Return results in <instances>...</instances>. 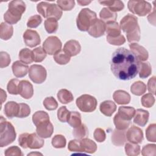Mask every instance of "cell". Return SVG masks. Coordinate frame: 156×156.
I'll use <instances>...</instances> for the list:
<instances>
[{
    "instance_id": "56",
    "label": "cell",
    "mask_w": 156,
    "mask_h": 156,
    "mask_svg": "<svg viewBox=\"0 0 156 156\" xmlns=\"http://www.w3.org/2000/svg\"><path fill=\"white\" fill-rule=\"evenodd\" d=\"M5 155L10 156V155H16V156H22L23 154L21 151L20 148L16 146H13L9 148H7L4 152Z\"/></svg>"
},
{
    "instance_id": "14",
    "label": "cell",
    "mask_w": 156,
    "mask_h": 156,
    "mask_svg": "<svg viewBox=\"0 0 156 156\" xmlns=\"http://www.w3.org/2000/svg\"><path fill=\"white\" fill-rule=\"evenodd\" d=\"M105 27V23L102 20L97 18L88 29V32L91 36L94 38H98L104 35Z\"/></svg>"
},
{
    "instance_id": "60",
    "label": "cell",
    "mask_w": 156,
    "mask_h": 156,
    "mask_svg": "<svg viewBox=\"0 0 156 156\" xmlns=\"http://www.w3.org/2000/svg\"><path fill=\"white\" fill-rule=\"evenodd\" d=\"M91 2V1H77V3L79 4L80 5H87Z\"/></svg>"
},
{
    "instance_id": "58",
    "label": "cell",
    "mask_w": 156,
    "mask_h": 156,
    "mask_svg": "<svg viewBox=\"0 0 156 156\" xmlns=\"http://www.w3.org/2000/svg\"><path fill=\"white\" fill-rule=\"evenodd\" d=\"M155 76L150 78L147 82L148 91L153 94H155Z\"/></svg>"
},
{
    "instance_id": "20",
    "label": "cell",
    "mask_w": 156,
    "mask_h": 156,
    "mask_svg": "<svg viewBox=\"0 0 156 156\" xmlns=\"http://www.w3.org/2000/svg\"><path fill=\"white\" fill-rule=\"evenodd\" d=\"M12 71L13 75L16 77H24L29 69L27 65L22 62L21 61L17 60L13 63L12 66Z\"/></svg>"
},
{
    "instance_id": "35",
    "label": "cell",
    "mask_w": 156,
    "mask_h": 156,
    "mask_svg": "<svg viewBox=\"0 0 156 156\" xmlns=\"http://www.w3.org/2000/svg\"><path fill=\"white\" fill-rule=\"evenodd\" d=\"M20 60L26 64L31 63L33 62V55L32 51L28 48H23L19 52Z\"/></svg>"
},
{
    "instance_id": "4",
    "label": "cell",
    "mask_w": 156,
    "mask_h": 156,
    "mask_svg": "<svg viewBox=\"0 0 156 156\" xmlns=\"http://www.w3.org/2000/svg\"><path fill=\"white\" fill-rule=\"evenodd\" d=\"M16 136L13 126L1 116L0 120V146L2 147L11 144L15 141Z\"/></svg>"
},
{
    "instance_id": "25",
    "label": "cell",
    "mask_w": 156,
    "mask_h": 156,
    "mask_svg": "<svg viewBox=\"0 0 156 156\" xmlns=\"http://www.w3.org/2000/svg\"><path fill=\"white\" fill-rule=\"evenodd\" d=\"M105 30L107 37H116L121 35V29L118 23L116 21H111L106 23Z\"/></svg>"
},
{
    "instance_id": "10",
    "label": "cell",
    "mask_w": 156,
    "mask_h": 156,
    "mask_svg": "<svg viewBox=\"0 0 156 156\" xmlns=\"http://www.w3.org/2000/svg\"><path fill=\"white\" fill-rule=\"evenodd\" d=\"M47 73L46 69L40 65L30 66L29 70V77L35 83H41L46 79Z\"/></svg>"
},
{
    "instance_id": "26",
    "label": "cell",
    "mask_w": 156,
    "mask_h": 156,
    "mask_svg": "<svg viewBox=\"0 0 156 156\" xmlns=\"http://www.w3.org/2000/svg\"><path fill=\"white\" fill-rule=\"evenodd\" d=\"M99 2L103 5L107 6L108 9L113 12H117L121 11L124 7V4L121 1H99Z\"/></svg>"
},
{
    "instance_id": "40",
    "label": "cell",
    "mask_w": 156,
    "mask_h": 156,
    "mask_svg": "<svg viewBox=\"0 0 156 156\" xmlns=\"http://www.w3.org/2000/svg\"><path fill=\"white\" fill-rule=\"evenodd\" d=\"M44 24L46 32L49 34L55 32L58 27L57 20L53 18H47L45 20Z\"/></svg>"
},
{
    "instance_id": "28",
    "label": "cell",
    "mask_w": 156,
    "mask_h": 156,
    "mask_svg": "<svg viewBox=\"0 0 156 156\" xmlns=\"http://www.w3.org/2000/svg\"><path fill=\"white\" fill-rule=\"evenodd\" d=\"M32 121L36 127L48 122L50 121L49 115L44 111H37L32 116Z\"/></svg>"
},
{
    "instance_id": "19",
    "label": "cell",
    "mask_w": 156,
    "mask_h": 156,
    "mask_svg": "<svg viewBox=\"0 0 156 156\" xmlns=\"http://www.w3.org/2000/svg\"><path fill=\"white\" fill-rule=\"evenodd\" d=\"M111 140L112 143L116 146H123L127 141L126 130L115 129L112 133Z\"/></svg>"
},
{
    "instance_id": "32",
    "label": "cell",
    "mask_w": 156,
    "mask_h": 156,
    "mask_svg": "<svg viewBox=\"0 0 156 156\" xmlns=\"http://www.w3.org/2000/svg\"><path fill=\"white\" fill-rule=\"evenodd\" d=\"M99 16L101 20H102L104 23H108L111 21H115L117 18V14L116 13L112 12L107 7H104L101 10L99 13Z\"/></svg>"
},
{
    "instance_id": "53",
    "label": "cell",
    "mask_w": 156,
    "mask_h": 156,
    "mask_svg": "<svg viewBox=\"0 0 156 156\" xmlns=\"http://www.w3.org/2000/svg\"><path fill=\"white\" fill-rule=\"evenodd\" d=\"M19 113L17 116L18 118H26L27 117L30 113V108L29 106L24 103H20Z\"/></svg>"
},
{
    "instance_id": "42",
    "label": "cell",
    "mask_w": 156,
    "mask_h": 156,
    "mask_svg": "<svg viewBox=\"0 0 156 156\" xmlns=\"http://www.w3.org/2000/svg\"><path fill=\"white\" fill-rule=\"evenodd\" d=\"M34 61L35 62H41L46 57V52L41 46L35 48L32 51Z\"/></svg>"
},
{
    "instance_id": "57",
    "label": "cell",
    "mask_w": 156,
    "mask_h": 156,
    "mask_svg": "<svg viewBox=\"0 0 156 156\" xmlns=\"http://www.w3.org/2000/svg\"><path fill=\"white\" fill-rule=\"evenodd\" d=\"M94 139L99 143H102L105 141L106 138V135L105 131L101 128H97L94 132Z\"/></svg>"
},
{
    "instance_id": "17",
    "label": "cell",
    "mask_w": 156,
    "mask_h": 156,
    "mask_svg": "<svg viewBox=\"0 0 156 156\" xmlns=\"http://www.w3.org/2000/svg\"><path fill=\"white\" fill-rule=\"evenodd\" d=\"M80 43L75 40H70L66 41L63 47V51L70 57L77 55L80 52Z\"/></svg>"
},
{
    "instance_id": "39",
    "label": "cell",
    "mask_w": 156,
    "mask_h": 156,
    "mask_svg": "<svg viewBox=\"0 0 156 156\" xmlns=\"http://www.w3.org/2000/svg\"><path fill=\"white\" fill-rule=\"evenodd\" d=\"M125 152L128 156H136L140 153V146L137 143H127L125 145Z\"/></svg>"
},
{
    "instance_id": "54",
    "label": "cell",
    "mask_w": 156,
    "mask_h": 156,
    "mask_svg": "<svg viewBox=\"0 0 156 156\" xmlns=\"http://www.w3.org/2000/svg\"><path fill=\"white\" fill-rule=\"evenodd\" d=\"M107 41L112 45L120 46L126 42V38L122 35H119L116 37H107Z\"/></svg>"
},
{
    "instance_id": "13",
    "label": "cell",
    "mask_w": 156,
    "mask_h": 156,
    "mask_svg": "<svg viewBox=\"0 0 156 156\" xmlns=\"http://www.w3.org/2000/svg\"><path fill=\"white\" fill-rule=\"evenodd\" d=\"M127 140L133 143H141L143 140L142 130L135 126H132L126 132Z\"/></svg>"
},
{
    "instance_id": "51",
    "label": "cell",
    "mask_w": 156,
    "mask_h": 156,
    "mask_svg": "<svg viewBox=\"0 0 156 156\" xmlns=\"http://www.w3.org/2000/svg\"><path fill=\"white\" fill-rule=\"evenodd\" d=\"M68 149L71 152H83L80 143V140H71L68 146Z\"/></svg>"
},
{
    "instance_id": "36",
    "label": "cell",
    "mask_w": 156,
    "mask_h": 156,
    "mask_svg": "<svg viewBox=\"0 0 156 156\" xmlns=\"http://www.w3.org/2000/svg\"><path fill=\"white\" fill-rule=\"evenodd\" d=\"M54 60L59 65H66L70 61V56L63 50L60 49L54 55Z\"/></svg>"
},
{
    "instance_id": "52",
    "label": "cell",
    "mask_w": 156,
    "mask_h": 156,
    "mask_svg": "<svg viewBox=\"0 0 156 156\" xmlns=\"http://www.w3.org/2000/svg\"><path fill=\"white\" fill-rule=\"evenodd\" d=\"M42 22L41 17L38 15H35L29 18L27 23V26L29 28H36Z\"/></svg>"
},
{
    "instance_id": "50",
    "label": "cell",
    "mask_w": 156,
    "mask_h": 156,
    "mask_svg": "<svg viewBox=\"0 0 156 156\" xmlns=\"http://www.w3.org/2000/svg\"><path fill=\"white\" fill-rule=\"evenodd\" d=\"M143 156H155L156 154V145L155 144H148L145 145L141 151Z\"/></svg>"
},
{
    "instance_id": "6",
    "label": "cell",
    "mask_w": 156,
    "mask_h": 156,
    "mask_svg": "<svg viewBox=\"0 0 156 156\" xmlns=\"http://www.w3.org/2000/svg\"><path fill=\"white\" fill-rule=\"evenodd\" d=\"M44 140L37 133H23L19 136L18 143L24 149H32L41 148L44 145Z\"/></svg>"
},
{
    "instance_id": "46",
    "label": "cell",
    "mask_w": 156,
    "mask_h": 156,
    "mask_svg": "<svg viewBox=\"0 0 156 156\" xmlns=\"http://www.w3.org/2000/svg\"><path fill=\"white\" fill-rule=\"evenodd\" d=\"M141 102L143 107L150 108L153 106L155 103V98L152 94L147 93L143 95L141 99Z\"/></svg>"
},
{
    "instance_id": "22",
    "label": "cell",
    "mask_w": 156,
    "mask_h": 156,
    "mask_svg": "<svg viewBox=\"0 0 156 156\" xmlns=\"http://www.w3.org/2000/svg\"><path fill=\"white\" fill-rule=\"evenodd\" d=\"M20 105L14 101H9L5 104L4 113L9 118H13L18 116L19 113Z\"/></svg>"
},
{
    "instance_id": "8",
    "label": "cell",
    "mask_w": 156,
    "mask_h": 156,
    "mask_svg": "<svg viewBox=\"0 0 156 156\" xmlns=\"http://www.w3.org/2000/svg\"><path fill=\"white\" fill-rule=\"evenodd\" d=\"M127 7L132 13L140 16H144L152 10V5L146 1L130 0L127 3Z\"/></svg>"
},
{
    "instance_id": "37",
    "label": "cell",
    "mask_w": 156,
    "mask_h": 156,
    "mask_svg": "<svg viewBox=\"0 0 156 156\" xmlns=\"http://www.w3.org/2000/svg\"><path fill=\"white\" fill-rule=\"evenodd\" d=\"M113 122L116 129L119 130H126L130 124V121H127L122 118L118 113L115 115Z\"/></svg>"
},
{
    "instance_id": "34",
    "label": "cell",
    "mask_w": 156,
    "mask_h": 156,
    "mask_svg": "<svg viewBox=\"0 0 156 156\" xmlns=\"http://www.w3.org/2000/svg\"><path fill=\"white\" fill-rule=\"evenodd\" d=\"M146 91V84L141 81L135 82L130 87V91L136 96H141Z\"/></svg>"
},
{
    "instance_id": "21",
    "label": "cell",
    "mask_w": 156,
    "mask_h": 156,
    "mask_svg": "<svg viewBox=\"0 0 156 156\" xmlns=\"http://www.w3.org/2000/svg\"><path fill=\"white\" fill-rule=\"evenodd\" d=\"M149 113L148 111L143 109H137L133 118V122L140 126L144 127L147 122L149 119Z\"/></svg>"
},
{
    "instance_id": "5",
    "label": "cell",
    "mask_w": 156,
    "mask_h": 156,
    "mask_svg": "<svg viewBox=\"0 0 156 156\" xmlns=\"http://www.w3.org/2000/svg\"><path fill=\"white\" fill-rule=\"evenodd\" d=\"M96 19L97 15L94 12L88 8L83 9L80 10L77 17V27L80 31H88L90 27Z\"/></svg>"
},
{
    "instance_id": "11",
    "label": "cell",
    "mask_w": 156,
    "mask_h": 156,
    "mask_svg": "<svg viewBox=\"0 0 156 156\" xmlns=\"http://www.w3.org/2000/svg\"><path fill=\"white\" fill-rule=\"evenodd\" d=\"M62 42L56 36L48 37L43 44V48L46 54L54 55L62 48Z\"/></svg>"
},
{
    "instance_id": "12",
    "label": "cell",
    "mask_w": 156,
    "mask_h": 156,
    "mask_svg": "<svg viewBox=\"0 0 156 156\" xmlns=\"http://www.w3.org/2000/svg\"><path fill=\"white\" fill-rule=\"evenodd\" d=\"M24 41L26 46L30 48H34L38 45L41 42L39 34L35 30L27 29L23 34Z\"/></svg>"
},
{
    "instance_id": "3",
    "label": "cell",
    "mask_w": 156,
    "mask_h": 156,
    "mask_svg": "<svg viewBox=\"0 0 156 156\" xmlns=\"http://www.w3.org/2000/svg\"><path fill=\"white\" fill-rule=\"evenodd\" d=\"M26 4L21 0L12 1L9 4L8 10L4 15V19L9 24L17 23L26 10Z\"/></svg>"
},
{
    "instance_id": "9",
    "label": "cell",
    "mask_w": 156,
    "mask_h": 156,
    "mask_svg": "<svg viewBox=\"0 0 156 156\" xmlns=\"http://www.w3.org/2000/svg\"><path fill=\"white\" fill-rule=\"evenodd\" d=\"M76 105L83 112H92L97 107L96 99L90 94H83L76 99Z\"/></svg>"
},
{
    "instance_id": "55",
    "label": "cell",
    "mask_w": 156,
    "mask_h": 156,
    "mask_svg": "<svg viewBox=\"0 0 156 156\" xmlns=\"http://www.w3.org/2000/svg\"><path fill=\"white\" fill-rule=\"evenodd\" d=\"M10 61V57L7 52L4 51L0 52V67L1 68L8 66Z\"/></svg>"
},
{
    "instance_id": "31",
    "label": "cell",
    "mask_w": 156,
    "mask_h": 156,
    "mask_svg": "<svg viewBox=\"0 0 156 156\" xmlns=\"http://www.w3.org/2000/svg\"><path fill=\"white\" fill-rule=\"evenodd\" d=\"M135 109L132 107L121 106L118 108V114L123 119L130 121L134 116L135 113Z\"/></svg>"
},
{
    "instance_id": "24",
    "label": "cell",
    "mask_w": 156,
    "mask_h": 156,
    "mask_svg": "<svg viewBox=\"0 0 156 156\" xmlns=\"http://www.w3.org/2000/svg\"><path fill=\"white\" fill-rule=\"evenodd\" d=\"M101 112L107 116H111L116 110V105L112 101L107 100L102 102L99 106Z\"/></svg>"
},
{
    "instance_id": "47",
    "label": "cell",
    "mask_w": 156,
    "mask_h": 156,
    "mask_svg": "<svg viewBox=\"0 0 156 156\" xmlns=\"http://www.w3.org/2000/svg\"><path fill=\"white\" fill-rule=\"evenodd\" d=\"M70 112L65 106L60 107L57 111V118L60 122H67Z\"/></svg>"
},
{
    "instance_id": "49",
    "label": "cell",
    "mask_w": 156,
    "mask_h": 156,
    "mask_svg": "<svg viewBox=\"0 0 156 156\" xmlns=\"http://www.w3.org/2000/svg\"><path fill=\"white\" fill-rule=\"evenodd\" d=\"M43 105L48 110H54L58 107V103L52 96L46 98L43 101Z\"/></svg>"
},
{
    "instance_id": "48",
    "label": "cell",
    "mask_w": 156,
    "mask_h": 156,
    "mask_svg": "<svg viewBox=\"0 0 156 156\" xmlns=\"http://www.w3.org/2000/svg\"><path fill=\"white\" fill-rule=\"evenodd\" d=\"M58 6L62 9V10L68 11L72 10L75 5V1L74 0H58L57 1Z\"/></svg>"
},
{
    "instance_id": "38",
    "label": "cell",
    "mask_w": 156,
    "mask_h": 156,
    "mask_svg": "<svg viewBox=\"0 0 156 156\" xmlns=\"http://www.w3.org/2000/svg\"><path fill=\"white\" fill-rule=\"evenodd\" d=\"M73 134L76 138L81 140L88 136V130L85 124H81L80 126L74 128L73 131Z\"/></svg>"
},
{
    "instance_id": "27",
    "label": "cell",
    "mask_w": 156,
    "mask_h": 156,
    "mask_svg": "<svg viewBox=\"0 0 156 156\" xmlns=\"http://www.w3.org/2000/svg\"><path fill=\"white\" fill-rule=\"evenodd\" d=\"M80 143L83 152L93 154L97 150V145L96 143L89 138H84L81 139Z\"/></svg>"
},
{
    "instance_id": "29",
    "label": "cell",
    "mask_w": 156,
    "mask_h": 156,
    "mask_svg": "<svg viewBox=\"0 0 156 156\" xmlns=\"http://www.w3.org/2000/svg\"><path fill=\"white\" fill-rule=\"evenodd\" d=\"M13 33V26L6 23H1L0 25V37L2 40H8Z\"/></svg>"
},
{
    "instance_id": "41",
    "label": "cell",
    "mask_w": 156,
    "mask_h": 156,
    "mask_svg": "<svg viewBox=\"0 0 156 156\" xmlns=\"http://www.w3.org/2000/svg\"><path fill=\"white\" fill-rule=\"evenodd\" d=\"M81 115L77 112H71L67 122L73 128L80 126L82 123Z\"/></svg>"
},
{
    "instance_id": "16",
    "label": "cell",
    "mask_w": 156,
    "mask_h": 156,
    "mask_svg": "<svg viewBox=\"0 0 156 156\" xmlns=\"http://www.w3.org/2000/svg\"><path fill=\"white\" fill-rule=\"evenodd\" d=\"M19 94L24 99L31 98L34 94V88L32 83L26 80H21L19 83Z\"/></svg>"
},
{
    "instance_id": "44",
    "label": "cell",
    "mask_w": 156,
    "mask_h": 156,
    "mask_svg": "<svg viewBox=\"0 0 156 156\" xmlns=\"http://www.w3.org/2000/svg\"><path fill=\"white\" fill-rule=\"evenodd\" d=\"M52 145L55 148H63L66 144V138L62 135H55L52 139Z\"/></svg>"
},
{
    "instance_id": "23",
    "label": "cell",
    "mask_w": 156,
    "mask_h": 156,
    "mask_svg": "<svg viewBox=\"0 0 156 156\" xmlns=\"http://www.w3.org/2000/svg\"><path fill=\"white\" fill-rule=\"evenodd\" d=\"M114 101L119 105L127 104L130 101V95L126 91L118 90L114 92L113 94Z\"/></svg>"
},
{
    "instance_id": "43",
    "label": "cell",
    "mask_w": 156,
    "mask_h": 156,
    "mask_svg": "<svg viewBox=\"0 0 156 156\" xmlns=\"http://www.w3.org/2000/svg\"><path fill=\"white\" fill-rule=\"evenodd\" d=\"M20 82L16 79H11L7 84V89L8 92L11 94L16 95L19 94V83Z\"/></svg>"
},
{
    "instance_id": "59",
    "label": "cell",
    "mask_w": 156,
    "mask_h": 156,
    "mask_svg": "<svg viewBox=\"0 0 156 156\" xmlns=\"http://www.w3.org/2000/svg\"><path fill=\"white\" fill-rule=\"evenodd\" d=\"M1 104H2L4 102V101H5L6 100V98H7V94L5 91H4L2 89H1Z\"/></svg>"
},
{
    "instance_id": "30",
    "label": "cell",
    "mask_w": 156,
    "mask_h": 156,
    "mask_svg": "<svg viewBox=\"0 0 156 156\" xmlns=\"http://www.w3.org/2000/svg\"><path fill=\"white\" fill-rule=\"evenodd\" d=\"M152 73V67L149 62H138V73L140 78H146Z\"/></svg>"
},
{
    "instance_id": "18",
    "label": "cell",
    "mask_w": 156,
    "mask_h": 156,
    "mask_svg": "<svg viewBox=\"0 0 156 156\" xmlns=\"http://www.w3.org/2000/svg\"><path fill=\"white\" fill-rule=\"evenodd\" d=\"M54 132L52 124L49 121L37 126L36 133L42 138H48L51 136Z\"/></svg>"
},
{
    "instance_id": "2",
    "label": "cell",
    "mask_w": 156,
    "mask_h": 156,
    "mask_svg": "<svg viewBox=\"0 0 156 156\" xmlns=\"http://www.w3.org/2000/svg\"><path fill=\"white\" fill-rule=\"evenodd\" d=\"M119 27L126 34L127 40L129 43L140 41L141 32L136 16L128 13L120 21Z\"/></svg>"
},
{
    "instance_id": "33",
    "label": "cell",
    "mask_w": 156,
    "mask_h": 156,
    "mask_svg": "<svg viewBox=\"0 0 156 156\" xmlns=\"http://www.w3.org/2000/svg\"><path fill=\"white\" fill-rule=\"evenodd\" d=\"M57 98L60 102L63 104H68L72 102L74 97L71 91L66 89H61L57 93Z\"/></svg>"
},
{
    "instance_id": "45",
    "label": "cell",
    "mask_w": 156,
    "mask_h": 156,
    "mask_svg": "<svg viewBox=\"0 0 156 156\" xmlns=\"http://www.w3.org/2000/svg\"><path fill=\"white\" fill-rule=\"evenodd\" d=\"M146 136L149 141L156 142V124H150L146 130Z\"/></svg>"
},
{
    "instance_id": "7",
    "label": "cell",
    "mask_w": 156,
    "mask_h": 156,
    "mask_svg": "<svg viewBox=\"0 0 156 156\" xmlns=\"http://www.w3.org/2000/svg\"><path fill=\"white\" fill-rule=\"evenodd\" d=\"M37 12L44 18H53L58 20L62 15V10L55 4L40 2L37 5Z\"/></svg>"
},
{
    "instance_id": "15",
    "label": "cell",
    "mask_w": 156,
    "mask_h": 156,
    "mask_svg": "<svg viewBox=\"0 0 156 156\" xmlns=\"http://www.w3.org/2000/svg\"><path fill=\"white\" fill-rule=\"evenodd\" d=\"M130 51L135 56L136 59L140 62L146 61L149 57L147 51L142 46L133 43L129 44Z\"/></svg>"
},
{
    "instance_id": "1",
    "label": "cell",
    "mask_w": 156,
    "mask_h": 156,
    "mask_svg": "<svg viewBox=\"0 0 156 156\" xmlns=\"http://www.w3.org/2000/svg\"><path fill=\"white\" fill-rule=\"evenodd\" d=\"M138 62L130 51L125 48H119L112 54L111 71L117 79L129 80L138 74Z\"/></svg>"
}]
</instances>
